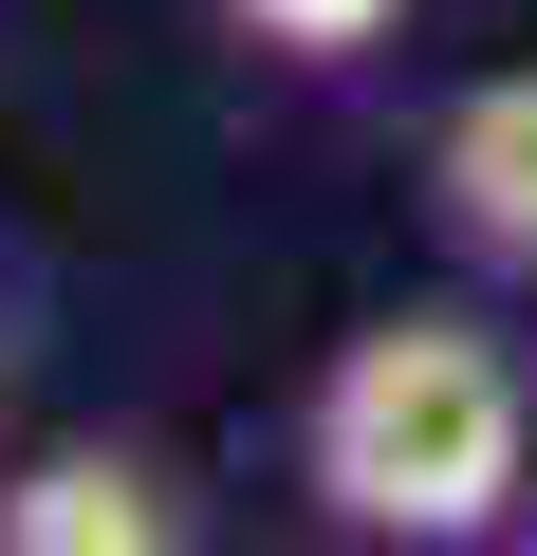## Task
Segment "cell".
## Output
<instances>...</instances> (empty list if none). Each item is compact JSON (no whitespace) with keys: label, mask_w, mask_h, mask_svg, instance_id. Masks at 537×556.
Returning <instances> with one entry per match:
<instances>
[{"label":"cell","mask_w":537,"mask_h":556,"mask_svg":"<svg viewBox=\"0 0 537 556\" xmlns=\"http://www.w3.org/2000/svg\"><path fill=\"white\" fill-rule=\"evenodd\" d=\"M426 223L482 260V278H537V56L519 75H463L426 112Z\"/></svg>","instance_id":"7a4b0ae2"},{"label":"cell","mask_w":537,"mask_h":556,"mask_svg":"<svg viewBox=\"0 0 537 556\" xmlns=\"http://www.w3.org/2000/svg\"><path fill=\"white\" fill-rule=\"evenodd\" d=\"M297 501L371 556H482L537 519V390L482 316H353L297 390Z\"/></svg>","instance_id":"6da1fadb"},{"label":"cell","mask_w":537,"mask_h":556,"mask_svg":"<svg viewBox=\"0 0 537 556\" xmlns=\"http://www.w3.org/2000/svg\"><path fill=\"white\" fill-rule=\"evenodd\" d=\"M222 20L279 56V75H353V56H389V20H408V0H222Z\"/></svg>","instance_id":"277c9868"},{"label":"cell","mask_w":537,"mask_h":556,"mask_svg":"<svg viewBox=\"0 0 537 556\" xmlns=\"http://www.w3.org/2000/svg\"><path fill=\"white\" fill-rule=\"evenodd\" d=\"M167 538H186V501L149 445H56L0 482V556H167Z\"/></svg>","instance_id":"3957f363"}]
</instances>
